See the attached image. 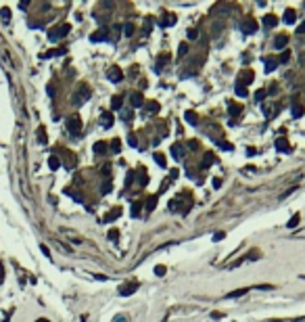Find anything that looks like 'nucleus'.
I'll return each instance as SVG.
<instances>
[{
  "label": "nucleus",
  "instance_id": "1",
  "mask_svg": "<svg viewBox=\"0 0 305 322\" xmlns=\"http://www.w3.org/2000/svg\"><path fill=\"white\" fill-rule=\"evenodd\" d=\"M71 32V27L67 25V23H63V25H59V27L55 29H50L48 32V38H50V42H56V40H61V38H65V36Z\"/></svg>",
  "mask_w": 305,
  "mask_h": 322
},
{
  "label": "nucleus",
  "instance_id": "2",
  "mask_svg": "<svg viewBox=\"0 0 305 322\" xmlns=\"http://www.w3.org/2000/svg\"><path fill=\"white\" fill-rule=\"evenodd\" d=\"M67 130L71 134H80V130H82V117L80 115H69L67 117Z\"/></svg>",
  "mask_w": 305,
  "mask_h": 322
},
{
  "label": "nucleus",
  "instance_id": "3",
  "mask_svg": "<svg viewBox=\"0 0 305 322\" xmlns=\"http://www.w3.org/2000/svg\"><path fill=\"white\" fill-rule=\"evenodd\" d=\"M240 32H243V34H255L257 32V21L253 17H247L244 21H240Z\"/></svg>",
  "mask_w": 305,
  "mask_h": 322
},
{
  "label": "nucleus",
  "instance_id": "4",
  "mask_svg": "<svg viewBox=\"0 0 305 322\" xmlns=\"http://www.w3.org/2000/svg\"><path fill=\"white\" fill-rule=\"evenodd\" d=\"M107 77H109L111 82H115V84H119V82L123 80V71L119 69L117 65H113V67H109V69H107Z\"/></svg>",
  "mask_w": 305,
  "mask_h": 322
},
{
  "label": "nucleus",
  "instance_id": "5",
  "mask_svg": "<svg viewBox=\"0 0 305 322\" xmlns=\"http://www.w3.org/2000/svg\"><path fill=\"white\" fill-rule=\"evenodd\" d=\"M136 291H138V282H125L123 287H119V295L121 297H130Z\"/></svg>",
  "mask_w": 305,
  "mask_h": 322
},
{
  "label": "nucleus",
  "instance_id": "6",
  "mask_svg": "<svg viewBox=\"0 0 305 322\" xmlns=\"http://www.w3.org/2000/svg\"><path fill=\"white\" fill-rule=\"evenodd\" d=\"M90 40L92 42H111V36H109V29H98V32H94V34L90 36Z\"/></svg>",
  "mask_w": 305,
  "mask_h": 322
},
{
  "label": "nucleus",
  "instance_id": "7",
  "mask_svg": "<svg viewBox=\"0 0 305 322\" xmlns=\"http://www.w3.org/2000/svg\"><path fill=\"white\" fill-rule=\"evenodd\" d=\"M130 105H132V109H140V107L144 105V96L140 92H132L130 94Z\"/></svg>",
  "mask_w": 305,
  "mask_h": 322
},
{
  "label": "nucleus",
  "instance_id": "8",
  "mask_svg": "<svg viewBox=\"0 0 305 322\" xmlns=\"http://www.w3.org/2000/svg\"><path fill=\"white\" fill-rule=\"evenodd\" d=\"M100 126H103L104 130H109V128L113 126V115L109 111H104L103 115H100Z\"/></svg>",
  "mask_w": 305,
  "mask_h": 322
},
{
  "label": "nucleus",
  "instance_id": "9",
  "mask_svg": "<svg viewBox=\"0 0 305 322\" xmlns=\"http://www.w3.org/2000/svg\"><path fill=\"white\" fill-rule=\"evenodd\" d=\"M249 82H253V71L251 69H244L240 76H238V84L244 86V84H249Z\"/></svg>",
  "mask_w": 305,
  "mask_h": 322
},
{
  "label": "nucleus",
  "instance_id": "10",
  "mask_svg": "<svg viewBox=\"0 0 305 322\" xmlns=\"http://www.w3.org/2000/svg\"><path fill=\"white\" fill-rule=\"evenodd\" d=\"M286 44H288V38H286V34H280V36H276L274 38V48H284Z\"/></svg>",
  "mask_w": 305,
  "mask_h": 322
},
{
  "label": "nucleus",
  "instance_id": "11",
  "mask_svg": "<svg viewBox=\"0 0 305 322\" xmlns=\"http://www.w3.org/2000/svg\"><path fill=\"white\" fill-rule=\"evenodd\" d=\"M276 149L280 151V153H288V151H291V144H288V140H286V138H278L276 140Z\"/></svg>",
  "mask_w": 305,
  "mask_h": 322
},
{
  "label": "nucleus",
  "instance_id": "12",
  "mask_svg": "<svg viewBox=\"0 0 305 322\" xmlns=\"http://www.w3.org/2000/svg\"><path fill=\"white\" fill-rule=\"evenodd\" d=\"M172 157L176 161L184 159V149H182V144H173V147H172Z\"/></svg>",
  "mask_w": 305,
  "mask_h": 322
},
{
  "label": "nucleus",
  "instance_id": "13",
  "mask_svg": "<svg viewBox=\"0 0 305 322\" xmlns=\"http://www.w3.org/2000/svg\"><path fill=\"white\" fill-rule=\"evenodd\" d=\"M119 216H121V209H119V207H115V209H111L107 216L103 217V222H113V220H117Z\"/></svg>",
  "mask_w": 305,
  "mask_h": 322
},
{
  "label": "nucleus",
  "instance_id": "14",
  "mask_svg": "<svg viewBox=\"0 0 305 322\" xmlns=\"http://www.w3.org/2000/svg\"><path fill=\"white\" fill-rule=\"evenodd\" d=\"M249 293V289H236V291H230L226 297L228 299H238V297H243V295H247Z\"/></svg>",
  "mask_w": 305,
  "mask_h": 322
},
{
  "label": "nucleus",
  "instance_id": "15",
  "mask_svg": "<svg viewBox=\"0 0 305 322\" xmlns=\"http://www.w3.org/2000/svg\"><path fill=\"white\" fill-rule=\"evenodd\" d=\"M167 61H169V55H161L159 59H157V65H155V71H157V73H161V69H163V65H165Z\"/></svg>",
  "mask_w": 305,
  "mask_h": 322
},
{
  "label": "nucleus",
  "instance_id": "16",
  "mask_svg": "<svg viewBox=\"0 0 305 322\" xmlns=\"http://www.w3.org/2000/svg\"><path fill=\"white\" fill-rule=\"evenodd\" d=\"M65 195L71 197V199H75L77 203H82V195H80V193H77L75 188H69V186H67V188H65Z\"/></svg>",
  "mask_w": 305,
  "mask_h": 322
},
{
  "label": "nucleus",
  "instance_id": "17",
  "mask_svg": "<svg viewBox=\"0 0 305 322\" xmlns=\"http://www.w3.org/2000/svg\"><path fill=\"white\" fill-rule=\"evenodd\" d=\"M295 19H297V17H295V11H293V8H286L282 21H284V23H295Z\"/></svg>",
  "mask_w": 305,
  "mask_h": 322
},
{
  "label": "nucleus",
  "instance_id": "18",
  "mask_svg": "<svg viewBox=\"0 0 305 322\" xmlns=\"http://www.w3.org/2000/svg\"><path fill=\"white\" fill-rule=\"evenodd\" d=\"M213 161H215L213 153H209V151H207V153H205V159H203V163H201V168H203V169H207L209 165H211V163H213Z\"/></svg>",
  "mask_w": 305,
  "mask_h": 322
},
{
  "label": "nucleus",
  "instance_id": "19",
  "mask_svg": "<svg viewBox=\"0 0 305 322\" xmlns=\"http://www.w3.org/2000/svg\"><path fill=\"white\" fill-rule=\"evenodd\" d=\"M165 19H161V25L163 27H169V25H176V15H163Z\"/></svg>",
  "mask_w": 305,
  "mask_h": 322
},
{
  "label": "nucleus",
  "instance_id": "20",
  "mask_svg": "<svg viewBox=\"0 0 305 322\" xmlns=\"http://www.w3.org/2000/svg\"><path fill=\"white\" fill-rule=\"evenodd\" d=\"M291 113H293V117H301V115H303V107L299 105V103H293Z\"/></svg>",
  "mask_w": 305,
  "mask_h": 322
},
{
  "label": "nucleus",
  "instance_id": "21",
  "mask_svg": "<svg viewBox=\"0 0 305 322\" xmlns=\"http://www.w3.org/2000/svg\"><path fill=\"white\" fill-rule=\"evenodd\" d=\"M59 165H61L59 157H56V155H50V157H48V168L50 169H59Z\"/></svg>",
  "mask_w": 305,
  "mask_h": 322
},
{
  "label": "nucleus",
  "instance_id": "22",
  "mask_svg": "<svg viewBox=\"0 0 305 322\" xmlns=\"http://www.w3.org/2000/svg\"><path fill=\"white\" fill-rule=\"evenodd\" d=\"M184 119H186L188 124H192V126L199 124V121H196V113H194V111H186V113H184Z\"/></svg>",
  "mask_w": 305,
  "mask_h": 322
},
{
  "label": "nucleus",
  "instance_id": "23",
  "mask_svg": "<svg viewBox=\"0 0 305 322\" xmlns=\"http://www.w3.org/2000/svg\"><path fill=\"white\" fill-rule=\"evenodd\" d=\"M278 67V61L276 59H265V71L270 73V71H274Z\"/></svg>",
  "mask_w": 305,
  "mask_h": 322
},
{
  "label": "nucleus",
  "instance_id": "24",
  "mask_svg": "<svg viewBox=\"0 0 305 322\" xmlns=\"http://www.w3.org/2000/svg\"><path fill=\"white\" fill-rule=\"evenodd\" d=\"M276 23H278V19L274 17V15H268V17L264 19V25H265V27H274Z\"/></svg>",
  "mask_w": 305,
  "mask_h": 322
},
{
  "label": "nucleus",
  "instance_id": "25",
  "mask_svg": "<svg viewBox=\"0 0 305 322\" xmlns=\"http://www.w3.org/2000/svg\"><path fill=\"white\" fill-rule=\"evenodd\" d=\"M94 153L96 155L107 153V142H96V144H94Z\"/></svg>",
  "mask_w": 305,
  "mask_h": 322
},
{
  "label": "nucleus",
  "instance_id": "26",
  "mask_svg": "<svg viewBox=\"0 0 305 322\" xmlns=\"http://www.w3.org/2000/svg\"><path fill=\"white\" fill-rule=\"evenodd\" d=\"M90 94H92V90H90V88H88L86 84H82V88H80V96H82L84 100H86V98H90Z\"/></svg>",
  "mask_w": 305,
  "mask_h": 322
},
{
  "label": "nucleus",
  "instance_id": "27",
  "mask_svg": "<svg viewBox=\"0 0 305 322\" xmlns=\"http://www.w3.org/2000/svg\"><path fill=\"white\" fill-rule=\"evenodd\" d=\"M119 151H121V140L113 138L111 140V153H119Z\"/></svg>",
  "mask_w": 305,
  "mask_h": 322
},
{
  "label": "nucleus",
  "instance_id": "28",
  "mask_svg": "<svg viewBox=\"0 0 305 322\" xmlns=\"http://www.w3.org/2000/svg\"><path fill=\"white\" fill-rule=\"evenodd\" d=\"M121 105H123V98L121 96H113V100H111V107L117 111V109H121Z\"/></svg>",
  "mask_w": 305,
  "mask_h": 322
},
{
  "label": "nucleus",
  "instance_id": "29",
  "mask_svg": "<svg viewBox=\"0 0 305 322\" xmlns=\"http://www.w3.org/2000/svg\"><path fill=\"white\" fill-rule=\"evenodd\" d=\"M38 142H40V144H46V130H44V128H38Z\"/></svg>",
  "mask_w": 305,
  "mask_h": 322
},
{
  "label": "nucleus",
  "instance_id": "30",
  "mask_svg": "<svg viewBox=\"0 0 305 322\" xmlns=\"http://www.w3.org/2000/svg\"><path fill=\"white\" fill-rule=\"evenodd\" d=\"M0 17H2V21H8V19H11V8H8V7H2Z\"/></svg>",
  "mask_w": 305,
  "mask_h": 322
},
{
  "label": "nucleus",
  "instance_id": "31",
  "mask_svg": "<svg viewBox=\"0 0 305 322\" xmlns=\"http://www.w3.org/2000/svg\"><path fill=\"white\" fill-rule=\"evenodd\" d=\"M152 157H155V161H157V165H159V168H165V157H163L161 153H155Z\"/></svg>",
  "mask_w": 305,
  "mask_h": 322
},
{
  "label": "nucleus",
  "instance_id": "32",
  "mask_svg": "<svg viewBox=\"0 0 305 322\" xmlns=\"http://www.w3.org/2000/svg\"><path fill=\"white\" fill-rule=\"evenodd\" d=\"M138 174H140V186H146V184H148V178H146V172H144V169H142V168H140V169H138Z\"/></svg>",
  "mask_w": 305,
  "mask_h": 322
},
{
  "label": "nucleus",
  "instance_id": "33",
  "mask_svg": "<svg viewBox=\"0 0 305 322\" xmlns=\"http://www.w3.org/2000/svg\"><path fill=\"white\" fill-rule=\"evenodd\" d=\"M155 205H157V197H148V199H146V209L148 211L155 209Z\"/></svg>",
  "mask_w": 305,
  "mask_h": 322
},
{
  "label": "nucleus",
  "instance_id": "34",
  "mask_svg": "<svg viewBox=\"0 0 305 322\" xmlns=\"http://www.w3.org/2000/svg\"><path fill=\"white\" fill-rule=\"evenodd\" d=\"M123 34L125 36H134V23H130V21L125 23V25H123Z\"/></svg>",
  "mask_w": 305,
  "mask_h": 322
},
{
  "label": "nucleus",
  "instance_id": "35",
  "mask_svg": "<svg viewBox=\"0 0 305 322\" xmlns=\"http://www.w3.org/2000/svg\"><path fill=\"white\" fill-rule=\"evenodd\" d=\"M146 111H148V113H157V111H159V103H146Z\"/></svg>",
  "mask_w": 305,
  "mask_h": 322
},
{
  "label": "nucleus",
  "instance_id": "36",
  "mask_svg": "<svg viewBox=\"0 0 305 322\" xmlns=\"http://www.w3.org/2000/svg\"><path fill=\"white\" fill-rule=\"evenodd\" d=\"M265 94H268V92H265L264 88H259V90L255 92V100H257V103H261V100L265 98Z\"/></svg>",
  "mask_w": 305,
  "mask_h": 322
},
{
  "label": "nucleus",
  "instance_id": "37",
  "mask_svg": "<svg viewBox=\"0 0 305 322\" xmlns=\"http://www.w3.org/2000/svg\"><path fill=\"white\" fill-rule=\"evenodd\" d=\"M299 217H301V216H299V213H295V216L291 217V222H288V228H295V226L299 224Z\"/></svg>",
  "mask_w": 305,
  "mask_h": 322
},
{
  "label": "nucleus",
  "instance_id": "38",
  "mask_svg": "<svg viewBox=\"0 0 305 322\" xmlns=\"http://www.w3.org/2000/svg\"><path fill=\"white\" fill-rule=\"evenodd\" d=\"M288 59H291V52H288V50H284V52L280 55V59H278V63H286Z\"/></svg>",
  "mask_w": 305,
  "mask_h": 322
},
{
  "label": "nucleus",
  "instance_id": "39",
  "mask_svg": "<svg viewBox=\"0 0 305 322\" xmlns=\"http://www.w3.org/2000/svg\"><path fill=\"white\" fill-rule=\"evenodd\" d=\"M236 94H238V96H247V88L240 86V84H236Z\"/></svg>",
  "mask_w": 305,
  "mask_h": 322
},
{
  "label": "nucleus",
  "instance_id": "40",
  "mask_svg": "<svg viewBox=\"0 0 305 322\" xmlns=\"http://www.w3.org/2000/svg\"><path fill=\"white\" fill-rule=\"evenodd\" d=\"M128 142H130V147H134V149L138 147V138H136L134 134H130V138H128Z\"/></svg>",
  "mask_w": 305,
  "mask_h": 322
},
{
  "label": "nucleus",
  "instance_id": "41",
  "mask_svg": "<svg viewBox=\"0 0 305 322\" xmlns=\"http://www.w3.org/2000/svg\"><path fill=\"white\" fill-rule=\"evenodd\" d=\"M240 113V105H230V115H238Z\"/></svg>",
  "mask_w": 305,
  "mask_h": 322
},
{
  "label": "nucleus",
  "instance_id": "42",
  "mask_svg": "<svg viewBox=\"0 0 305 322\" xmlns=\"http://www.w3.org/2000/svg\"><path fill=\"white\" fill-rule=\"evenodd\" d=\"M140 207H142V203H136V205L132 207V216H134V217H138V211H140Z\"/></svg>",
  "mask_w": 305,
  "mask_h": 322
},
{
  "label": "nucleus",
  "instance_id": "43",
  "mask_svg": "<svg viewBox=\"0 0 305 322\" xmlns=\"http://www.w3.org/2000/svg\"><path fill=\"white\" fill-rule=\"evenodd\" d=\"M109 190H111V182H104V186H100V193H103V195H107Z\"/></svg>",
  "mask_w": 305,
  "mask_h": 322
},
{
  "label": "nucleus",
  "instance_id": "44",
  "mask_svg": "<svg viewBox=\"0 0 305 322\" xmlns=\"http://www.w3.org/2000/svg\"><path fill=\"white\" fill-rule=\"evenodd\" d=\"M155 274H157V276H163V274H165V266H157L155 268Z\"/></svg>",
  "mask_w": 305,
  "mask_h": 322
},
{
  "label": "nucleus",
  "instance_id": "45",
  "mask_svg": "<svg viewBox=\"0 0 305 322\" xmlns=\"http://www.w3.org/2000/svg\"><path fill=\"white\" fill-rule=\"evenodd\" d=\"M186 50H188L186 42H182V44H180V52H178V55H180V56H184V55H186Z\"/></svg>",
  "mask_w": 305,
  "mask_h": 322
},
{
  "label": "nucleus",
  "instance_id": "46",
  "mask_svg": "<svg viewBox=\"0 0 305 322\" xmlns=\"http://www.w3.org/2000/svg\"><path fill=\"white\" fill-rule=\"evenodd\" d=\"M132 180H134V172H130L128 178H125V186H132Z\"/></svg>",
  "mask_w": 305,
  "mask_h": 322
},
{
  "label": "nucleus",
  "instance_id": "47",
  "mask_svg": "<svg viewBox=\"0 0 305 322\" xmlns=\"http://www.w3.org/2000/svg\"><path fill=\"white\" fill-rule=\"evenodd\" d=\"M109 238H111V241H117V238H119V230H111V232H109Z\"/></svg>",
  "mask_w": 305,
  "mask_h": 322
},
{
  "label": "nucleus",
  "instance_id": "48",
  "mask_svg": "<svg viewBox=\"0 0 305 322\" xmlns=\"http://www.w3.org/2000/svg\"><path fill=\"white\" fill-rule=\"evenodd\" d=\"M121 119H123V121H130V119H132V113H130V111H123V113H121Z\"/></svg>",
  "mask_w": 305,
  "mask_h": 322
},
{
  "label": "nucleus",
  "instance_id": "49",
  "mask_svg": "<svg viewBox=\"0 0 305 322\" xmlns=\"http://www.w3.org/2000/svg\"><path fill=\"white\" fill-rule=\"evenodd\" d=\"M220 147H222L224 151H232V144H230V142H224V140L220 142Z\"/></svg>",
  "mask_w": 305,
  "mask_h": 322
},
{
  "label": "nucleus",
  "instance_id": "50",
  "mask_svg": "<svg viewBox=\"0 0 305 322\" xmlns=\"http://www.w3.org/2000/svg\"><path fill=\"white\" fill-rule=\"evenodd\" d=\"M228 13H230V7H228V4L220 7V15H228Z\"/></svg>",
  "mask_w": 305,
  "mask_h": 322
},
{
  "label": "nucleus",
  "instance_id": "51",
  "mask_svg": "<svg viewBox=\"0 0 305 322\" xmlns=\"http://www.w3.org/2000/svg\"><path fill=\"white\" fill-rule=\"evenodd\" d=\"M40 251L44 253L46 257H50V251H48V247H46V245H40Z\"/></svg>",
  "mask_w": 305,
  "mask_h": 322
},
{
  "label": "nucleus",
  "instance_id": "52",
  "mask_svg": "<svg viewBox=\"0 0 305 322\" xmlns=\"http://www.w3.org/2000/svg\"><path fill=\"white\" fill-rule=\"evenodd\" d=\"M113 322H128V318L119 314V316H115V318H113Z\"/></svg>",
  "mask_w": 305,
  "mask_h": 322
},
{
  "label": "nucleus",
  "instance_id": "53",
  "mask_svg": "<svg viewBox=\"0 0 305 322\" xmlns=\"http://www.w3.org/2000/svg\"><path fill=\"white\" fill-rule=\"evenodd\" d=\"M169 209H172V211H176V209H178V199H173L172 203H169Z\"/></svg>",
  "mask_w": 305,
  "mask_h": 322
},
{
  "label": "nucleus",
  "instance_id": "54",
  "mask_svg": "<svg viewBox=\"0 0 305 322\" xmlns=\"http://www.w3.org/2000/svg\"><path fill=\"white\" fill-rule=\"evenodd\" d=\"M224 238V232H215L213 234V241H222Z\"/></svg>",
  "mask_w": 305,
  "mask_h": 322
},
{
  "label": "nucleus",
  "instance_id": "55",
  "mask_svg": "<svg viewBox=\"0 0 305 322\" xmlns=\"http://www.w3.org/2000/svg\"><path fill=\"white\" fill-rule=\"evenodd\" d=\"M297 34H299V36H303V34H305V23H303V25H299V29H297Z\"/></svg>",
  "mask_w": 305,
  "mask_h": 322
},
{
  "label": "nucleus",
  "instance_id": "56",
  "mask_svg": "<svg viewBox=\"0 0 305 322\" xmlns=\"http://www.w3.org/2000/svg\"><path fill=\"white\" fill-rule=\"evenodd\" d=\"M196 36H199V34H196V32H194V29H190V34H188V38H190V40H194V38H196Z\"/></svg>",
  "mask_w": 305,
  "mask_h": 322
},
{
  "label": "nucleus",
  "instance_id": "57",
  "mask_svg": "<svg viewBox=\"0 0 305 322\" xmlns=\"http://www.w3.org/2000/svg\"><path fill=\"white\" fill-rule=\"evenodd\" d=\"M2 278H4V270H2V264H0V282H2Z\"/></svg>",
  "mask_w": 305,
  "mask_h": 322
},
{
  "label": "nucleus",
  "instance_id": "58",
  "mask_svg": "<svg viewBox=\"0 0 305 322\" xmlns=\"http://www.w3.org/2000/svg\"><path fill=\"white\" fill-rule=\"evenodd\" d=\"M36 322H50V320H46V318H38Z\"/></svg>",
  "mask_w": 305,
  "mask_h": 322
}]
</instances>
